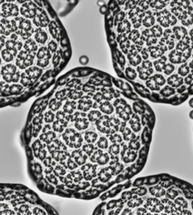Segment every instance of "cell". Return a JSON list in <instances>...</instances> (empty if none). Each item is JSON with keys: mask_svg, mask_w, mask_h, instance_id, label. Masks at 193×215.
<instances>
[{"mask_svg": "<svg viewBox=\"0 0 193 215\" xmlns=\"http://www.w3.org/2000/svg\"><path fill=\"white\" fill-rule=\"evenodd\" d=\"M105 28L114 71L142 95L193 94V0H110Z\"/></svg>", "mask_w": 193, "mask_h": 215, "instance_id": "obj_1", "label": "cell"}, {"mask_svg": "<svg viewBox=\"0 0 193 215\" xmlns=\"http://www.w3.org/2000/svg\"><path fill=\"white\" fill-rule=\"evenodd\" d=\"M71 56L67 31L48 0H0V109L44 92Z\"/></svg>", "mask_w": 193, "mask_h": 215, "instance_id": "obj_2", "label": "cell"}, {"mask_svg": "<svg viewBox=\"0 0 193 215\" xmlns=\"http://www.w3.org/2000/svg\"><path fill=\"white\" fill-rule=\"evenodd\" d=\"M47 213L37 195L27 186L0 183V215H45Z\"/></svg>", "mask_w": 193, "mask_h": 215, "instance_id": "obj_3", "label": "cell"}, {"mask_svg": "<svg viewBox=\"0 0 193 215\" xmlns=\"http://www.w3.org/2000/svg\"><path fill=\"white\" fill-rule=\"evenodd\" d=\"M62 137L66 144L71 148L79 149L83 144V138L81 135L72 128L67 129Z\"/></svg>", "mask_w": 193, "mask_h": 215, "instance_id": "obj_4", "label": "cell"}, {"mask_svg": "<svg viewBox=\"0 0 193 215\" xmlns=\"http://www.w3.org/2000/svg\"><path fill=\"white\" fill-rule=\"evenodd\" d=\"M110 115L103 114L98 120L95 122L97 129L101 133L106 134H114L115 130H112L110 123Z\"/></svg>", "mask_w": 193, "mask_h": 215, "instance_id": "obj_5", "label": "cell"}, {"mask_svg": "<svg viewBox=\"0 0 193 215\" xmlns=\"http://www.w3.org/2000/svg\"><path fill=\"white\" fill-rule=\"evenodd\" d=\"M144 207L151 212L159 213L164 209V206L158 199L155 198H150L147 199Z\"/></svg>", "mask_w": 193, "mask_h": 215, "instance_id": "obj_6", "label": "cell"}, {"mask_svg": "<svg viewBox=\"0 0 193 215\" xmlns=\"http://www.w3.org/2000/svg\"><path fill=\"white\" fill-rule=\"evenodd\" d=\"M110 157L108 154L103 152L102 150L98 149L95 151L91 157V160L93 163H98L99 165H105L108 163Z\"/></svg>", "mask_w": 193, "mask_h": 215, "instance_id": "obj_7", "label": "cell"}, {"mask_svg": "<svg viewBox=\"0 0 193 215\" xmlns=\"http://www.w3.org/2000/svg\"><path fill=\"white\" fill-rule=\"evenodd\" d=\"M81 169L83 172V177L86 180H91L94 177H96V165L92 164L91 163H87L86 164H84Z\"/></svg>", "mask_w": 193, "mask_h": 215, "instance_id": "obj_8", "label": "cell"}, {"mask_svg": "<svg viewBox=\"0 0 193 215\" xmlns=\"http://www.w3.org/2000/svg\"><path fill=\"white\" fill-rule=\"evenodd\" d=\"M122 160L125 163L133 162L137 157V153L133 150H131L126 145L123 146L121 152Z\"/></svg>", "mask_w": 193, "mask_h": 215, "instance_id": "obj_9", "label": "cell"}, {"mask_svg": "<svg viewBox=\"0 0 193 215\" xmlns=\"http://www.w3.org/2000/svg\"><path fill=\"white\" fill-rule=\"evenodd\" d=\"M71 157L74 161L78 164V165H82L85 164L88 159V155L86 154H84L83 150H75L71 154Z\"/></svg>", "mask_w": 193, "mask_h": 215, "instance_id": "obj_10", "label": "cell"}, {"mask_svg": "<svg viewBox=\"0 0 193 215\" xmlns=\"http://www.w3.org/2000/svg\"><path fill=\"white\" fill-rule=\"evenodd\" d=\"M114 170L111 167L102 168L98 173V176L99 180L102 182H107L114 175Z\"/></svg>", "mask_w": 193, "mask_h": 215, "instance_id": "obj_11", "label": "cell"}, {"mask_svg": "<svg viewBox=\"0 0 193 215\" xmlns=\"http://www.w3.org/2000/svg\"><path fill=\"white\" fill-rule=\"evenodd\" d=\"M55 119L56 120H54L53 122H51L53 123L51 125V129L56 132H62L64 128L67 127L68 124V120L66 119V117L63 119H57L56 118Z\"/></svg>", "mask_w": 193, "mask_h": 215, "instance_id": "obj_12", "label": "cell"}, {"mask_svg": "<svg viewBox=\"0 0 193 215\" xmlns=\"http://www.w3.org/2000/svg\"><path fill=\"white\" fill-rule=\"evenodd\" d=\"M162 202L163 204H165L164 207L165 212L169 214H179L180 211L178 209L176 204L172 203L168 199H163L162 200Z\"/></svg>", "mask_w": 193, "mask_h": 215, "instance_id": "obj_13", "label": "cell"}, {"mask_svg": "<svg viewBox=\"0 0 193 215\" xmlns=\"http://www.w3.org/2000/svg\"><path fill=\"white\" fill-rule=\"evenodd\" d=\"M139 115L140 114H138L136 112H134L131 116V119L129 120L131 128L135 132H139L141 128V125L140 123V118Z\"/></svg>", "mask_w": 193, "mask_h": 215, "instance_id": "obj_14", "label": "cell"}, {"mask_svg": "<svg viewBox=\"0 0 193 215\" xmlns=\"http://www.w3.org/2000/svg\"><path fill=\"white\" fill-rule=\"evenodd\" d=\"M48 156H50L52 159H54L56 162H63L68 157V154L64 150H61L54 151Z\"/></svg>", "mask_w": 193, "mask_h": 215, "instance_id": "obj_15", "label": "cell"}, {"mask_svg": "<svg viewBox=\"0 0 193 215\" xmlns=\"http://www.w3.org/2000/svg\"><path fill=\"white\" fill-rule=\"evenodd\" d=\"M149 192L152 195L156 198H160L165 195L166 193L164 189L159 185L150 187L149 188Z\"/></svg>", "mask_w": 193, "mask_h": 215, "instance_id": "obj_16", "label": "cell"}, {"mask_svg": "<svg viewBox=\"0 0 193 215\" xmlns=\"http://www.w3.org/2000/svg\"><path fill=\"white\" fill-rule=\"evenodd\" d=\"M143 200L142 198H138L137 195H136L128 200L127 204L128 206L130 208H135L141 206L143 203Z\"/></svg>", "mask_w": 193, "mask_h": 215, "instance_id": "obj_17", "label": "cell"}, {"mask_svg": "<svg viewBox=\"0 0 193 215\" xmlns=\"http://www.w3.org/2000/svg\"><path fill=\"white\" fill-rule=\"evenodd\" d=\"M85 140L89 144L94 143L98 138V134L95 132L88 131L85 133Z\"/></svg>", "mask_w": 193, "mask_h": 215, "instance_id": "obj_18", "label": "cell"}, {"mask_svg": "<svg viewBox=\"0 0 193 215\" xmlns=\"http://www.w3.org/2000/svg\"><path fill=\"white\" fill-rule=\"evenodd\" d=\"M175 203L176 204L178 209L180 211L183 209H186L188 207V203L186 200H185L182 197H179L177 198L175 200ZM180 214V213H179Z\"/></svg>", "mask_w": 193, "mask_h": 215, "instance_id": "obj_19", "label": "cell"}, {"mask_svg": "<svg viewBox=\"0 0 193 215\" xmlns=\"http://www.w3.org/2000/svg\"><path fill=\"white\" fill-rule=\"evenodd\" d=\"M110 123L111 127H113L115 129V130L118 131L119 129V127L121 122L120 120L119 116H111L110 117Z\"/></svg>", "mask_w": 193, "mask_h": 215, "instance_id": "obj_20", "label": "cell"}, {"mask_svg": "<svg viewBox=\"0 0 193 215\" xmlns=\"http://www.w3.org/2000/svg\"><path fill=\"white\" fill-rule=\"evenodd\" d=\"M66 171L65 168L61 165H56L53 169V173L57 177H61L66 174Z\"/></svg>", "mask_w": 193, "mask_h": 215, "instance_id": "obj_21", "label": "cell"}, {"mask_svg": "<svg viewBox=\"0 0 193 215\" xmlns=\"http://www.w3.org/2000/svg\"><path fill=\"white\" fill-rule=\"evenodd\" d=\"M122 133H123L124 139L125 141H130L132 139L136 138L135 134L133 133H132L131 129L126 127Z\"/></svg>", "mask_w": 193, "mask_h": 215, "instance_id": "obj_22", "label": "cell"}, {"mask_svg": "<svg viewBox=\"0 0 193 215\" xmlns=\"http://www.w3.org/2000/svg\"><path fill=\"white\" fill-rule=\"evenodd\" d=\"M108 152L111 155V157L117 155L119 154L120 145L118 144H114L108 148Z\"/></svg>", "mask_w": 193, "mask_h": 215, "instance_id": "obj_23", "label": "cell"}, {"mask_svg": "<svg viewBox=\"0 0 193 215\" xmlns=\"http://www.w3.org/2000/svg\"><path fill=\"white\" fill-rule=\"evenodd\" d=\"M167 198L171 200H173L178 195V192L177 190L174 189L173 187L169 189L165 193Z\"/></svg>", "mask_w": 193, "mask_h": 215, "instance_id": "obj_24", "label": "cell"}, {"mask_svg": "<svg viewBox=\"0 0 193 215\" xmlns=\"http://www.w3.org/2000/svg\"><path fill=\"white\" fill-rule=\"evenodd\" d=\"M97 146L101 149H107L108 148V142L107 138L101 137L97 142Z\"/></svg>", "mask_w": 193, "mask_h": 215, "instance_id": "obj_25", "label": "cell"}, {"mask_svg": "<svg viewBox=\"0 0 193 215\" xmlns=\"http://www.w3.org/2000/svg\"><path fill=\"white\" fill-rule=\"evenodd\" d=\"M94 147L92 144H86L83 146L82 150L85 152L88 156H91L94 150Z\"/></svg>", "mask_w": 193, "mask_h": 215, "instance_id": "obj_26", "label": "cell"}, {"mask_svg": "<svg viewBox=\"0 0 193 215\" xmlns=\"http://www.w3.org/2000/svg\"><path fill=\"white\" fill-rule=\"evenodd\" d=\"M140 147V143L139 141L135 138L132 139L129 141L128 147L133 150H137Z\"/></svg>", "mask_w": 193, "mask_h": 215, "instance_id": "obj_27", "label": "cell"}, {"mask_svg": "<svg viewBox=\"0 0 193 215\" xmlns=\"http://www.w3.org/2000/svg\"><path fill=\"white\" fill-rule=\"evenodd\" d=\"M131 192L133 194H136L137 195L139 196H143L145 195L147 193V189L144 187H138L137 188L132 189Z\"/></svg>", "mask_w": 193, "mask_h": 215, "instance_id": "obj_28", "label": "cell"}, {"mask_svg": "<svg viewBox=\"0 0 193 215\" xmlns=\"http://www.w3.org/2000/svg\"><path fill=\"white\" fill-rule=\"evenodd\" d=\"M70 174L72 177L74 182H79L80 181L82 180V179H83V175L79 171H72Z\"/></svg>", "mask_w": 193, "mask_h": 215, "instance_id": "obj_29", "label": "cell"}, {"mask_svg": "<svg viewBox=\"0 0 193 215\" xmlns=\"http://www.w3.org/2000/svg\"><path fill=\"white\" fill-rule=\"evenodd\" d=\"M64 182L66 186L72 189L75 187V184L74 183V180L72 177L71 176V174H68L64 179Z\"/></svg>", "mask_w": 193, "mask_h": 215, "instance_id": "obj_30", "label": "cell"}, {"mask_svg": "<svg viewBox=\"0 0 193 215\" xmlns=\"http://www.w3.org/2000/svg\"><path fill=\"white\" fill-rule=\"evenodd\" d=\"M110 141L113 144H120L122 142V137L118 134H112L110 137Z\"/></svg>", "mask_w": 193, "mask_h": 215, "instance_id": "obj_31", "label": "cell"}, {"mask_svg": "<svg viewBox=\"0 0 193 215\" xmlns=\"http://www.w3.org/2000/svg\"><path fill=\"white\" fill-rule=\"evenodd\" d=\"M67 167L71 170H74L78 167V164L74 161L72 157H69L67 160Z\"/></svg>", "mask_w": 193, "mask_h": 215, "instance_id": "obj_32", "label": "cell"}, {"mask_svg": "<svg viewBox=\"0 0 193 215\" xmlns=\"http://www.w3.org/2000/svg\"><path fill=\"white\" fill-rule=\"evenodd\" d=\"M133 192H123L121 195V198L123 200H129L131 198H133Z\"/></svg>", "mask_w": 193, "mask_h": 215, "instance_id": "obj_33", "label": "cell"}, {"mask_svg": "<svg viewBox=\"0 0 193 215\" xmlns=\"http://www.w3.org/2000/svg\"><path fill=\"white\" fill-rule=\"evenodd\" d=\"M137 215H148V212H147V209L146 208H139L137 209L136 211Z\"/></svg>", "mask_w": 193, "mask_h": 215, "instance_id": "obj_34", "label": "cell"}, {"mask_svg": "<svg viewBox=\"0 0 193 215\" xmlns=\"http://www.w3.org/2000/svg\"><path fill=\"white\" fill-rule=\"evenodd\" d=\"M88 61L89 59L85 55L81 56L79 59V62L81 64H86L88 63Z\"/></svg>", "mask_w": 193, "mask_h": 215, "instance_id": "obj_35", "label": "cell"}, {"mask_svg": "<svg viewBox=\"0 0 193 215\" xmlns=\"http://www.w3.org/2000/svg\"><path fill=\"white\" fill-rule=\"evenodd\" d=\"M106 9H107V5L106 4H104L102 6L99 7V12H101V14L105 15L106 12Z\"/></svg>", "mask_w": 193, "mask_h": 215, "instance_id": "obj_36", "label": "cell"}, {"mask_svg": "<svg viewBox=\"0 0 193 215\" xmlns=\"http://www.w3.org/2000/svg\"><path fill=\"white\" fill-rule=\"evenodd\" d=\"M179 215H192V213L187 209H183L180 211Z\"/></svg>", "mask_w": 193, "mask_h": 215, "instance_id": "obj_37", "label": "cell"}, {"mask_svg": "<svg viewBox=\"0 0 193 215\" xmlns=\"http://www.w3.org/2000/svg\"><path fill=\"white\" fill-rule=\"evenodd\" d=\"M122 215H132V212L129 208H126L123 212Z\"/></svg>", "mask_w": 193, "mask_h": 215, "instance_id": "obj_38", "label": "cell"}, {"mask_svg": "<svg viewBox=\"0 0 193 215\" xmlns=\"http://www.w3.org/2000/svg\"><path fill=\"white\" fill-rule=\"evenodd\" d=\"M116 206V203H115V201H111L109 203H108V206H107V208L108 209H110V208H114V207Z\"/></svg>", "mask_w": 193, "mask_h": 215, "instance_id": "obj_39", "label": "cell"}, {"mask_svg": "<svg viewBox=\"0 0 193 215\" xmlns=\"http://www.w3.org/2000/svg\"><path fill=\"white\" fill-rule=\"evenodd\" d=\"M71 5H76L78 3V0H68Z\"/></svg>", "mask_w": 193, "mask_h": 215, "instance_id": "obj_40", "label": "cell"}, {"mask_svg": "<svg viewBox=\"0 0 193 215\" xmlns=\"http://www.w3.org/2000/svg\"><path fill=\"white\" fill-rule=\"evenodd\" d=\"M189 105H190V106L192 107H193V98L190 99V101H189Z\"/></svg>", "mask_w": 193, "mask_h": 215, "instance_id": "obj_41", "label": "cell"}, {"mask_svg": "<svg viewBox=\"0 0 193 215\" xmlns=\"http://www.w3.org/2000/svg\"><path fill=\"white\" fill-rule=\"evenodd\" d=\"M192 207H193V202H192Z\"/></svg>", "mask_w": 193, "mask_h": 215, "instance_id": "obj_42", "label": "cell"}]
</instances>
